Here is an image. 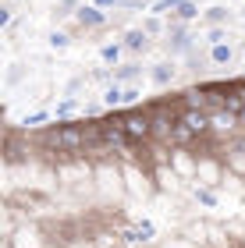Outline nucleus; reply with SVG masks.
<instances>
[{"instance_id":"obj_1","label":"nucleus","mask_w":245,"mask_h":248,"mask_svg":"<svg viewBox=\"0 0 245 248\" xmlns=\"http://www.w3.org/2000/svg\"><path fill=\"white\" fill-rule=\"evenodd\" d=\"M121 117H125V131H128V139L135 145H149L153 142V117L146 114V107H142V103L121 110Z\"/></svg>"},{"instance_id":"obj_2","label":"nucleus","mask_w":245,"mask_h":248,"mask_svg":"<svg viewBox=\"0 0 245 248\" xmlns=\"http://www.w3.org/2000/svg\"><path fill=\"white\" fill-rule=\"evenodd\" d=\"M75 21H79L82 29H99L107 21V11L96 7V4H82L79 11H75Z\"/></svg>"},{"instance_id":"obj_3","label":"nucleus","mask_w":245,"mask_h":248,"mask_svg":"<svg viewBox=\"0 0 245 248\" xmlns=\"http://www.w3.org/2000/svg\"><path fill=\"white\" fill-rule=\"evenodd\" d=\"M196 202H199L203 209H217V206H220V191H217L213 185H199V188H196Z\"/></svg>"},{"instance_id":"obj_4","label":"nucleus","mask_w":245,"mask_h":248,"mask_svg":"<svg viewBox=\"0 0 245 248\" xmlns=\"http://www.w3.org/2000/svg\"><path fill=\"white\" fill-rule=\"evenodd\" d=\"M125 46H128L131 53H142V50L149 46V32H146V29H131L128 36H125Z\"/></svg>"},{"instance_id":"obj_5","label":"nucleus","mask_w":245,"mask_h":248,"mask_svg":"<svg viewBox=\"0 0 245 248\" xmlns=\"http://www.w3.org/2000/svg\"><path fill=\"white\" fill-rule=\"evenodd\" d=\"M139 75H142V64L128 61V64H121L117 71H114V82H121V85H131V82H135Z\"/></svg>"},{"instance_id":"obj_6","label":"nucleus","mask_w":245,"mask_h":248,"mask_svg":"<svg viewBox=\"0 0 245 248\" xmlns=\"http://www.w3.org/2000/svg\"><path fill=\"white\" fill-rule=\"evenodd\" d=\"M75 114H79V99H75V96H64L61 103L53 107V117H57V121H71Z\"/></svg>"},{"instance_id":"obj_7","label":"nucleus","mask_w":245,"mask_h":248,"mask_svg":"<svg viewBox=\"0 0 245 248\" xmlns=\"http://www.w3.org/2000/svg\"><path fill=\"white\" fill-rule=\"evenodd\" d=\"M125 50H128L125 43H107V46L99 50V61H103V64H114V67H117V64H121V57H125Z\"/></svg>"},{"instance_id":"obj_8","label":"nucleus","mask_w":245,"mask_h":248,"mask_svg":"<svg viewBox=\"0 0 245 248\" xmlns=\"http://www.w3.org/2000/svg\"><path fill=\"white\" fill-rule=\"evenodd\" d=\"M4 241H11L15 248H39V241H36V234H32V227H21L18 234H11V238H4Z\"/></svg>"},{"instance_id":"obj_9","label":"nucleus","mask_w":245,"mask_h":248,"mask_svg":"<svg viewBox=\"0 0 245 248\" xmlns=\"http://www.w3.org/2000/svg\"><path fill=\"white\" fill-rule=\"evenodd\" d=\"M121 96H125V85H121V82L107 85V89H103V107H110V110H121Z\"/></svg>"},{"instance_id":"obj_10","label":"nucleus","mask_w":245,"mask_h":248,"mask_svg":"<svg viewBox=\"0 0 245 248\" xmlns=\"http://www.w3.org/2000/svg\"><path fill=\"white\" fill-rule=\"evenodd\" d=\"M231 57H235L231 43H213V50H210V61L213 64H231Z\"/></svg>"},{"instance_id":"obj_11","label":"nucleus","mask_w":245,"mask_h":248,"mask_svg":"<svg viewBox=\"0 0 245 248\" xmlns=\"http://www.w3.org/2000/svg\"><path fill=\"white\" fill-rule=\"evenodd\" d=\"M153 82L157 85H171L174 82V64H153Z\"/></svg>"},{"instance_id":"obj_12","label":"nucleus","mask_w":245,"mask_h":248,"mask_svg":"<svg viewBox=\"0 0 245 248\" xmlns=\"http://www.w3.org/2000/svg\"><path fill=\"white\" fill-rule=\"evenodd\" d=\"M139 103H142V89H139V85H125V96H121V110L139 107Z\"/></svg>"},{"instance_id":"obj_13","label":"nucleus","mask_w":245,"mask_h":248,"mask_svg":"<svg viewBox=\"0 0 245 248\" xmlns=\"http://www.w3.org/2000/svg\"><path fill=\"white\" fill-rule=\"evenodd\" d=\"M50 121H57V117L50 114V110H36V114H29L21 124H25V128H43V124H50Z\"/></svg>"},{"instance_id":"obj_14","label":"nucleus","mask_w":245,"mask_h":248,"mask_svg":"<svg viewBox=\"0 0 245 248\" xmlns=\"http://www.w3.org/2000/svg\"><path fill=\"white\" fill-rule=\"evenodd\" d=\"M178 4H181V0H153L149 4V15H171V11H178Z\"/></svg>"},{"instance_id":"obj_15","label":"nucleus","mask_w":245,"mask_h":248,"mask_svg":"<svg viewBox=\"0 0 245 248\" xmlns=\"http://www.w3.org/2000/svg\"><path fill=\"white\" fill-rule=\"evenodd\" d=\"M174 15H178V18H199V4H196V0H181Z\"/></svg>"},{"instance_id":"obj_16","label":"nucleus","mask_w":245,"mask_h":248,"mask_svg":"<svg viewBox=\"0 0 245 248\" xmlns=\"http://www.w3.org/2000/svg\"><path fill=\"white\" fill-rule=\"evenodd\" d=\"M203 18L210 21V25H220V21L228 18V7H220V4H217V7H206V11H203Z\"/></svg>"},{"instance_id":"obj_17","label":"nucleus","mask_w":245,"mask_h":248,"mask_svg":"<svg viewBox=\"0 0 245 248\" xmlns=\"http://www.w3.org/2000/svg\"><path fill=\"white\" fill-rule=\"evenodd\" d=\"M47 43H50L53 50H64V46H68L71 39H68V32H50V39H47Z\"/></svg>"},{"instance_id":"obj_18","label":"nucleus","mask_w":245,"mask_h":248,"mask_svg":"<svg viewBox=\"0 0 245 248\" xmlns=\"http://www.w3.org/2000/svg\"><path fill=\"white\" fill-rule=\"evenodd\" d=\"M153 234H157V227H153V223L146 220V223H142V227L135 231V238H142V241H153Z\"/></svg>"},{"instance_id":"obj_19","label":"nucleus","mask_w":245,"mask_h":248,"mask_svg":"<svg viewBox=\"0 0 245 248\" xmlns=\"http://www.w3.org/2000/svg\"><path fill=\"white\" fill-rule=\"evenodd\" d=\"M210 43H228V36H224L220 25H210Z\"/></svg>"},{"instance_id":"obj_20","label":"nucleus","mask_w":245,"mask_h":248,"mask_svg":"<svg viewBox=\"0 0 245 248\" xmlns=\"http://www.w3.org/2000/svg\"><path fill=\"white\" fill-rule=\"evenodd\" d=\"M142 29H146L149 36H153V32H160V21H157V15H153V18H146V25H142Z\"/></svg>"},{"instance_id":"obj_21","label":"nucleus","mask_w":245,"mask_h":248,"mask_svg":"<svg viewBox=\"0 0 245 248\" xmlns=\"http://www.w3.org/2000/svg\"><path fill=\"white\" fill-rule=\"evenodd\" d=\"M0 25L11 29V7H0Z\"/></svg>"},{"instance_id":"obj_22","label":"nucleus","mask_w":245,"mask_h":248,"mask_svg":"<svg viewBox=\"0 0 245 248\" xmlns=\"http://www.w3.org/2000/svg\"><path fill=\"white\" fill-rule=\"evenodd\" d=\"M117 4H121V0H96V7H103V11L107 7H117Z\"/></svg>"},{"instance_id":"obj_23","label":"nucleus","mask_w":245,"mask_h":248,"mask_svg":"<svg viewBox=\"0 0 245 248\" xmlns=\"http://www.w3.org/2000/svg\"><path fill=\"white\" fill-rule=\"evenodd\" d=\"M128 4H135V7H139V4H146V0H128Z\"/></svg>"}]
</instances>
